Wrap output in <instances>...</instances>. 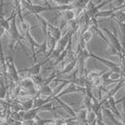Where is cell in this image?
<instances>
[{"label": "cell", "instance_id": "obj_12", "mask_svg": "<svg viewBox=\"0 0 125 125\" xmlns=\"http://www.w3.org/2000/svg\"><path fill=\"white\" fill-rule=\"evenodd\" d=\"M92 38H93V32L91 31V30L86 31L85 33H83L81 36H79V37H78V39L83 40L86 44H88L89 42L92 40Z\"/></svg>", "mask_w": 125, "mask_h": 125}, {"label": "cell", "instance_id": "obj_5", "mask_svg": "<svg viewBox=\"0 0 125 125\" xmlns=\"http://www.w3.org/2000/svg\"><path fill=\"white\" fill-rule=\"evenodd\" d=\"M46 62H37L35 64H33L31 67L26 68V69H22V70H20L19 73H27L29 74L30 77H33V76H37V75H40V71H41V67L45 64Z\"/></svg>", "mask_w": 125, "mask_h": 125}, {"label": "cell", "instance_id": "obj_10", "mask_svg": "<svg viewBox=\"0 0 125 125\" xmlns=\"http://www.w3.org/2000/svg\"><path fill=\"white\" fill-rule=\"evenodd\" d=\"M36 17H37V19L40 22V26H41L42 32H43V35H44V38H46L48 37V25H49V21L47 20H45L40 15H36Z\"/></svg>", "mask_w": 125, "mask_h": 125}, {"label": "cell", "instance_id": "obj_7", "mask_svg": "<svg viewBox=\"0 0 125 125\" xmlns=\"http://www.w3.org/2000/svg\"><path fill=\"white\" fill-rule=\"evenodd\" d=\"M54 101H56L58 104L61 105V107H62L63 109L65 110L66 112H67V114L69 116H71V118H76L77 117V113H76V110H74L70 105H68L67 104H65V103H63L62 100L60 99V98H58V97H55L54 98Z\"/></svg>", "mask_w": 125, "mask_h": 125}, {"label": "cell", "instance_id": "obj_4", "mask_svg": "<svg viewBox=\"0 0 125 125\" xmlns=\"http://www.w3.org/2000/svg\"><path fill=\"white\" fill-rule=\"evenodd\" d=\"M19 85L21 86V90L28 94V95H32L33 97H37L38 94V90L34 83L32 78H22L20 81Z\"/></svg>", "mask_w": 125, "mask_h": 125}, {"label": "cell", "instance_id": "obj_15", "mask_svg": "<svg viewBox=\"0 0 125 125\" xmlns=\"http://www.w3.org/2000/svg\"><path fill=\"white\" fill-rule=\"evenodd\" d=\"M116 103H117V104H119V103H122V112H123V114H122V120H121V121H124L125 120V96L122 99L116 101Z\"/></svg>", "mask_w": 125, "mask_h": 125}, {"label": "cell", "instance_id": "obj_13", "mask_svg": "<svg viewBox=\"0 0 125 125\" xmlns=\"http://www.w3.org/2000/svg\"><path fill=\"white\" fill-rule=\"evenodd\" d=\"M8 94V85L5 81L0 80V100L4 99Z\"/></svg>", "mask_w": 125, "mask_h": 125}, {"label": "cell", "instance_id": "obj_17", "mask_svg": "<svg viewBox=\"0 0 125 125\" xmlns=\"http://www.w3.org/2000/svg\"><path fill=\"white\" fill-rule=\"evenodd\" d=\"M97 125H105V124L103 122V120H97Z\"/></svg>", "mask_w": 125, "mask_h": 125}, {"label": "cell", "instance_id": "obj_18", "mask_svg": "<svg viewBox=\"0 0 125 125\" xmlns=\"http://www.w3.org/2000/svg\"><path fill=\"white\" fill-rule=\"evenodd\" d=\"M0 77H3V73H2V71H1V69H0Z\"/></svg>", "mask_w": 125, "mask_h": 125}, {"label": "cell", "instance_id": "obj_19", "mask_svg": "<svg viewBox=\"0 0 125 125\" xmlns=\"http://www.w3.org/2000/svg\"><path fill=\"white\" fill-rule=\"evenodd\" d=\"M0 8H1V3H0Z\"/></svg>", "mask_w": 125, "mask_h": 125}, {"label": "cell", "instance_id": "obj_6", "mask_svg": "<svg viewBox=\"0 0 125 125\" xmlns=\"http://www.w3.org/2000/svg\"><path fill=\"white\" fill-rule=\"evenodd\" d=\"M48 33L54 37L57 41H59L62 37V30L59 27V26H54L51 24L49 22V25H48Z\"/></svg>", "mask_w": 125, "mask_h": 125}, {"label": "cell", "instance_id": "obj_3", "mask_svg": "<svg viewBox=\"0 0 125 125\" xmlns=\"http://www.w3.org/2000/svg\"><path fill=\"white\" fill-rule=\"evenodd\" d=\"M104 31L106 33L107 37H109L110 44L112 46V52L110 54H125V49L118 38V36L116 34V28H114V33H111L107 28H104Z\"/></svg>", "mask_w": 125, "mask_h": 125}, {"label": "cell", "instance_id": "obj_14", "mask_svg": "<svg viewBox=\"0 0 125 125\" xmlns=\"http://www.w3.org/2000/svg\"><path fill=\"white\" fill-rule=\"evenodd\" d=\"M97 120V117L93 110H88V113H87V121L89 123H92V122H94L95 120Z\"/></svg>", "mask_w": 125, "mask_h": 125}, {"label": "cell", "instance_id": "obj_8", "mask_svg": "<svg viewBox=\"0 0 125 125\" xmlns=\"http://www.w3.org/2000/svg\"><path fill=\"white\" fill-rule=\"evenodd\" d=\"M104 72H106V71H105V70H104V71H100V70H91V71L85 73V77H86L87 79H89L90 81H93L95 78L102 77V75H103Z\"/></svg>", "mask_w": 125, "mask_h": 125}, {"label": "cell", "instance_id": "obj_9", "mask_svg": "<svg viewBox=\"0 0 125 125\" xmlns=\"http://www.w3.org/2000/svg\"><path fill=\"white\" fill-rule=\"evenodd\" d=\"M39 112L38 108H33V109L29 110V111H26L25 113L23 114L22 118L24 121H28V120H34L36 118H37V113Z\"/></svg>", "mask_w": 125, "mask_h": 125}, {"label": "cell", "instance_id": "obj_11", "mask_svg": "<svg viewBox=\"0 0 125 125\" xmlns=\"http://www.w3.org/2000/svg\"><path fill=\"white\" fill-rule=\"evenodd\" d=\"M116 11V9H112V10H103V11H99L94 18H110L111 16L114 14V12Z\"/></svg>", "mask_w": 125, "mask_h": 125}, {"label": "cell", "instance_id": "obj_2", "mask_svg": "<svg viewBox=\"0 0 125 125\" xmlns=\"http://www.w3.org/2000/svg\"><path fill=\"white\" fill-rule=\"evenodd\" d=\"M6 62H7V66H8V73H9V77L10 78V80L13 83L19 84L21 78H20L18 69L16 68L15 61H14L12 52H10L8 57H6Z\"/></svg>", "mask_w": 125, "mask_h": 125}, {"label": "cell", "instance_id": "obj_16", "mask_svg": "<svg viewBox=\"0 0 125 125\" xmlns=\"http://www.w3.org/2000/svg\"><path fill=\"white\" fill-rule=\"evenodd\" d=\"M6 34V31H5V29L2 27V26L0 25V40H1V38L3 37V36Z\"/></svg>", "mask_w": 125, "mask_h": 125}, {"label": "cell", "instance_id": "obj_1", "mask_svg": "<svg viewBox=\"0 0 125 125\" xmlns=\"http://www.w3.org/2000/svg\"><path fill=\"white\" fill-rule=\"evenodd\" d=\"M44 5H37V4H32L31 1H21V6H23L27 10L34 15H39L42 12L45 11H52L55 10V8L52 7L50 4H48V1L44 2Z\"/></svg>", "mask_w": 125, "mask_h": 125}]
</instances>
